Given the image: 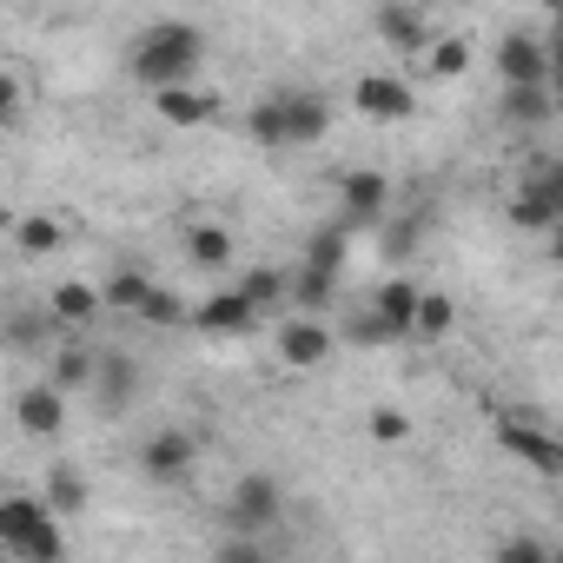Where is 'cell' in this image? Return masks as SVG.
Here are the masks:
<instances>
[{"label": "cell", "instance_id": "obj_1", "mask_svg": "<svg viewBox=\"0 0 563 563\" xmlns=\"http://www.w3.org/2000/svg\"><path fill=\"white\" fill-rule=\"evenodd\" d=\"M126 67H133V80H140V87H173V80H192V74L206 67V34H199L192 21H153V27L133 41Z\"/></svg>", "mask_w": 563, "mask_h": 563}, {"label": "cell", "instance_id": "obj_2", "mask_svg": "<svg viewBox=\"0 0 563 563\" xmlns=\"http://www.w3.org/2000/svg\"><path fill=\"white\" fill-rule=\"evenodd\" d=\"M497 444H504L517 464H530L537 477H556V471H563V444H556L543 424H530V418H510V411H497Z\"/></svg>", "mask_w": 563, "mask_h": 563}, {"label": "cell", "instance_id": "obj_3", "mask_svg": "<svg viewBox=\"0 0 563 563\" xmlns=\"http://www.w3.org/2000/svg\"><path fill=\"white\" fill-rule=\"evenodd\" d=\"M278 510H286V504H278V484L265 477V471H245L239 484H232V504H225V523L232 530H272L278 523Z\"/></svg>", "mask_w": 563, "mask_h": 563}, {"label": "cell", "instance_id": "obj_4", "mask_svg": "<svg viewBox=\"0 0 563 563\" xmlns=\"http://www.w3.org/2000/svg\"><path fill=\"white\" fill-rule=\"evenodd\" d=\"M497 74H504V87H550V47L523 27H510L497 41Z\"/></svg>", "mask_w": 563, "mask_h": 563}, {"label": "cell", "instance_id": "obj_5", "mask_svg": "<svg viewBox=\"0 0 563 563\" xmlns=\"http://www.w3.org/2000/svg\"><path fill=\"white\" fill-rule=\"evenodd\" d=\"M87 391H93V405H100L107 418H120V411L133 405V391H140V365H133L126 352H93V378H87Z\"/></svg>", "mask_w": 563, "mask_h": 563}, {"label": "cell", "instance_id": "obj_6", "mask_svg": "<svg viewBox=\"0 0 563 563\" xmlns=\"http://www.w3.org/2000/svg\"><path fill=\"white\" fill-rule=\"evenodd\" d=\"M352 107H358L365 120H411V113H418V93H411L398 74H365V80L352 87Z\"/></svg>", "mask_w": 563, "mask_h": 563}, {"label": "cell", "instance_id": "obj_7", "mask_svg": "<svg viewBox=\"0 0 563 563\" xmlns=\"http://www.w3.org/2000/svg\"><path fill=\"white\" fill-rule=\"evenodd\" d=\"M153 113L166 120V126H212L219 120V93H206V87H186V80H173V87H153Z\"/></svg>", "mask_w": 563, "mask_h": 563}, {"label": "cell", "instance_id": "obj_8", "mask_svg": "<svg viewBox=\"0 0 563 563\" xmlns=\"http://www.w3.org/2000/svg\"><path fill=\"white\" fill-rule=\"evenodd\" d=\"M252 319H258V312H252V299H245L239 286H225V292H212L206 306H192V312H186V325H192V332H212V339L252 332Z\"/></svg>", "mask_w": 563, "mask_h": 563}, {"label": "cell", "instance_id": "obj_9", "mask_svg": "<svg viewBox=\"0 0 563 563\" xmlns=\"http://www.w3.org/2000/svg\"><path fill=\"white\" fill-rule=\"evenodd\" d=\"M14 424L27 431V438H54L60 424H67V391L47 378V385H27L21 398H14Z\"/></svg>", "mask_w": 563, "mask_h": 563}, {"label": "cell", "instance_id": "obj_10", "mask_svg": "<svg viewBox=\"0 0 563 563\" xmlns=\"http://www.w3.org/2000/svg\"><path fill=\"white\" fill-rule=\"evenodd\" d=\"M192 457H199L192 431H153V438L140 444V471H146V477H159V484L186 477V471H192Z\"/></svg>", "mask_w": 563, "mask_h": 563}, {"label": "cell", "instance_id": "obj_11", "mask_svg": "<svg viewBox=\"0 0 563 563\" xmlns=\"http://www.w3.org/2000/svg\"><path fill=\"white\" fill-rule=\"evenodd\" d=\"M278 358H286L292 372H312V365L332 358V332L319 319H286L278 325Z\"/></svg>", "mask_w": 563, "mask_h": 563}, {"label": "cell", "instance_id": "obj_12", "mask_svg": "<svg viewBox=\"0 0 563 563\" xmlns=\"http://www.w3.org/2000/svg\"><path fill=\"white\" fill-rule=\"evenodd\" d=\"M278 100H286V146H319L332 133L325 93H278Z\"/></svg>", "mask_w": 563, "mask_h": 563}, {"label": "cell", "instance_id": "obj_13", "mask_svg": "<svg viewBox=\"0 0 563 563\" xmlns=\"http://www.w3.org/2000/svg\"><path fill=\"white\" fill-rule=\"evenodd\" d=\"M339 192H345V225H372L385 212V199H391V179L372 173V166H358V173L339 179Z\"/></svg>", "mask_w": 563, "mask_h": 563}, {"label": "cell", "instance_id": "obj_14", "mask_svg": "<svg viewBox=\"0 0 563 563\" xmlns=\"http://www.w3.org/2000/svg\"><path fill=\"white\" fill-rule=\"evenodd\" d=\"M339 278H345V272H325V265H306V258H299V272H286V299H299L306 312H319V306L339 299Z\"/></svg>", "mask_w": 563, "mask_h": 563}, {"label": "cell", "instance_id": "obj_15", "mask_svg": "<svg viewBox=\"0 0 563 563\" xmlns=\"http://www.w3.org/2000/svg\"><path fill=\"white\" fill-rule=\"evenodd\" d=\"M47 306H54L60 325H93V319L107 312V306H100V286H87V278H67V286H54Z\"/></svg>", "mask_w": 563, "mask_h": 563}, {"label": "cell", "instance_id": "obj_16", "mask_svg": "<svg viewBox=\"0 0 563 563\" xmlns=\"http://www.w3.org/2000/svg\"><path fill=\"white\" fill-rule=\"evenodd\" d=\"M378 319H391L398 325V339H411V306H418V286H411V278H385V286L365 299Z\"/></svg>", "mask_w": 563, "mask_h": 563}, {"label": "cell", "instance_id": "obj_17", "mask_svg": "<svg viewBox=\"0 0 563 563\" xmlns=\"http://www.w3.org/2000/svg\"><path fill=\"white\" fill-rule=\"evenodd\" d=\"M378 34H385V47H398V54H424V47H431V27H424L411 8H385V14H378Z\"/></svg>", "mask_w": 563, "mask_h": 563}, {"label": "cell", "instance_id": "obj_18", "mask_svg": "<svg viewBox=\"0 0 563 563\" xmlns=\"http://www.w3.org/2000/svg\"><path fill=\"white\" fill-rule=\"evenodd\" d=\"M47 497H0V550H8L14 537H27L34 523H47Z\"/></svg>", "mask_w": 563, "mask_h": 563}, {"label": "cell", "instance_id": "obj_19", "mask_svg": "<svg viewBox=\"0 0 563 563\" xmlns=\"http://www.w3.org/2000/svg\"><path fill=\"white\" fill-rule=\"evenodd\" d=\"M14 245H21L27 258H47V252H60V245H67V232H60V219L27 212V219H14Z\"/></svg>", "mask_w": 563, "mask_h": 563}, {"label": "cell", "instance_id": "obj_20", "mask_svg": "<svg viewBox=\"0 0 563 563\" xmlns=\"http://www.w3.org/2000/svg\"><path fill=\"white\" fill-rule=\"evenodd\" d=\"M457 325V299H444V292H418V306H411V339H444Z\"/></svg>", "mask_w": 563, "mask_h": 563}, {"label": "cell", "instance_id": "obj_21", "mask_svg": "<svg viewBox=\"0 0 563 563\" xmlns=\"http://www.w3.org/2000/svg\"><path fill=\"white\" fill-rule=\"evenodd\" d=\"M245 140H252V146H265V153H272V146H286V100H278V93H272V100H258V107L245 113Z\"/></svg>", "mask_w": 563, "mask_h": 563}, {"label": "cell", "instance_id": "obj_22", "mask_svg": "<svg viewBox=\"0 0 563 563\" xmlns=\"http://www.w3.org/2000/svg\"><path fill=\"white\" fill-rule=\"evenodd\" d=\"M550 87H504V120L510 126H543L550 120Z\"/></svg>", "mask_w": 563, "mask_h": 563}, {"label": "cell", "instance_id": "obj_23", "mask_svg": "<svg viewBox=\"0 0 563 563\" xmlns=\"http://www.w3.org/2000/svg\"><path fill=\"white\" fill-rule=\"evenodd\" d=\"M186 252H192V265H225L232 258V232L212 225V219H192L186 225Z\"/></svg>", "mask_w": 563, "mask_h": 563}, {"label": "cell", "instance_id": "obj_24", "mask_svg": "<svg viewBox=\"0 0 563 563\" xmlns=\"http://www.w3.org/2000/svg\"><path fill=\"white\" fill-rule=\"evenodd\" d=\"M8 556H27V563H60V556H67V537H60V523L47 517V523H34L27 537H14V543H8Z\"/></svg>", "mask_w": 563, "mask_h": 563}, {"label": "cell", "instance_id": "obj_25", "mask_svg": "<svg viewBox=\"0 0 563 563\" xmlns=\"http://www.w3.org/2000/svg\"><path fill=\"white\" fill-rule=\"evenodd\" d=\"M345 245H352V225H345V219H339V225H319V232L306 239V265L345 272Z\"/></svg>", "mask_w": 563, "mask_h": 563}, {"label": "cell", "instance_id": "obj_26", "mask_svg": "<svg viewBox=\"0 0 563 563\" xmlns=\"http://www.w3.org/2000/svg\"><path fill=\"white\" fill-rule=\"evenodd\" d=\"M47 510H54V517L87 510V477H80L74 464H54V477H47Z\"/></svg>", "mask_w": 563, "mask_h": 563}, {"label": "cell", "instance_id": "obj_27", "mask_svg": "<svg viewBox=\"0 0 563 563\" xmlns=\"http://www.w3.org/2000/svg\"><path fill=\"white\" fill-rule=\"evenodd\" d=\"M146 292H153V278H146V272H113L107 286H100V306H113V312H140Z\"/></svg>", "mask_w": 563, "mask_h": 563}, {"label": "cell", "instance_id": "obj_28", "mask_svg": "<svg viewBox=\"0 0 563 563\" xmlns=\"http://www.w3.org/2000/svg\"><path fill=\"white\" fill-rule=\"evenodd\" d=\"M239 292L252 299V312H265V306L286 299V272H278V265H252V272L239 278Z\"/></svg>", "mask_w": 563, "mask_h": 563}, {"label": "cell", "instance_id": "obj_29", "mask_svg": "<svg viewBox=\"0 0 563 563\" xmlns=\"http://www.w3.org/2000/svg\"><path fill=\"white\" fill-rule=\"evenodd\" d=\"M424 54H431V74H444V80H457V74L471 67V41H464V34H431Z\"/></svg>", "mask_w": 563, "mask_h": 563}, {"label": "cell", "instance_id": "obj_30", "mask_svg": "<svg viewBox=\"0 0 563 563\" xmlns=\"http://www.w3.org/2000/svg\"><path fill=\"white\" fill-rule=\"evenodd\" d=\"M186 312H192V306H179V292H166V286H153V292L140 299V319H146V325H159V332H179V325H186Z\"/></svg>", "mask_w": 563, "mask_h": 563}, {"label": "cell", "instance_id": "obj_31", "mask_svg": "<svg viewBox=\"0 0 563 563\" xmlns=\"http://www.w3.org/2000/svg\"><path fill=\"white\" fill-rule=\"evenodd\" d=\"M87 378H93V352L87 345H60L54 352V385L60 391H87Z\"/></svg>", "mask_w": 563, "mask_h": 563}, {"label": "cell", "instance_id": "obj_32", "mask_svg": "<svg viewBox=\"0 0 563 563\" xmlns=\"http://www.w3.org/2000/svg\"><path fill=\"white\" fill-rule=\"evenodd\" d=\"M556 219H563V212H556L550 199H530V192H517V199H510V225H517V232H550Z\"/></svg>", "mask_w": 563, "mask_h": 563}, {"label": "cell", "instance_id": "obj_33", "mask_svg": "<svg viewBox=\"0 0 563 563\" xmlns=\"http://www.w3.org/2000/svg\"><path fill=\"white\" fill-rule=\"evenodd\" d=\"M517 192H530V199H550V206L563 212V166H556V159H543V166H530V179H523Z\"/></svg>", "mask_w": 563, "mask_h": 563}, {"label": "cell", "instance_id": "obj_34", "mask_svg": "<svg viewBox=\"0 0 563 563\" xmlns=\"http://www.w3.org/2000/svg\"><path fill=\"white\" fill-rule=\"evenodd\" d=\"M345 339H352V345H398V325H391V319H378V312L365 306V312L345 325Z\"/></svg>", "mask_w": 563, "mask_h": 563}, {"label": "cell", "instance_id": "obj_35", "mask_svg": "<svg viewBox=\"0 0 563 563\" xmlns=\"http://www.w3.org/2000/svg\"><path fill=\"white\" fill-rule=\"evenodd\" d=\"M372 438H378V444H405V438H411V418H405L398 405H378V411H372Z\"/></svg>", "mask_w": 563, "mask_h": 563}, {"label": "cell", "instance_id": "obj_36", "mask_svg": "<svg viewBox=\"0 0 563 563\" xmlns=\"http://www.w3.org/2000/svg\"><path fill=\"white\" fill-rule=\"evenodd\" d=\"M497 556H504V563H550V543H537V537H510Z\"/></svg>", "mask_w": 563, "mask_h": 563}, {"label": "cell", "instance_id": "obj_37", "mask_svg": "<svg viewBox=\"0 0 563 563\" xmlns=\"http://www.w3.org/2000/svg\"><path fill=\"white\" fill-rule=\"evenodd\" d=\"M14 113H21V80H14L8 67H0V133L14 126Z\"/></svg>", "mask_w": 563, "mask_h": 563}, {"label": "cell", "instance_id": "obj_38", "mask_svg": "<svg viewBox=\"0 0 563 563\" xmlns=\"http://www.w3.org/2000/svg\"><path fill=\"white\" fill-rule=\"evenodd\" d=\"M411 245H418V225H411V219L385 232V258H411Z\"/></svg>", "mask_w": 563, "mask_h": 563}, {"label": "cell", "instance_id": "obj_39", "mask_svg": "<svg viewBox=\"0 0 563 563\" xmlns=\"http://www.w3.org/2000/svg\"><path fill=\"white\" fill-rule=\"evenodd\" d=\"M8 232H14V212H8V206H0V239H8Z\"/></svg>", "mask_w": 563, "mask_h": 563}, {"label": "cell", "instance_id": "obj_40", "mask_svg": "<svg viewBox=\"0 0 563 563\" xmlns=\"http://www.w3.org/2000/svg\"><path fill=\"white\" fill-rule=\"evenodd\" d=\"M537 8H550V14H556V0H537Z\"/></svg>", "mask_w": 563, "mask_h": 563}, {"label": "cell", "instance_id": "obj_41", "mask_svg": "<svg viewBox=\"0 0 563 563\" xmlns=\"http://www.w3.org/2000/svg\"><path fill=\"white\" fill-rule=\"evenodd\" d=\"M0 556H8V550H0Z\"/></svg>", "mask_w": 563, "mask_h": 563}]
</instances>
